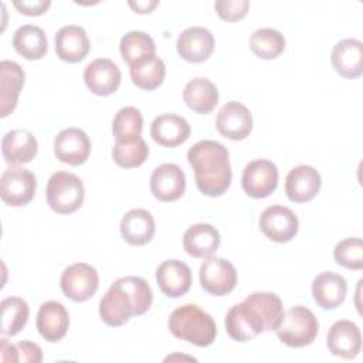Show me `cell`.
Wrapping results in <instances>:
<instances>
[{"label":"cell","mask_w":363,"mask_h":363,"mask_svg":"<svg viewBox=\"0 0 363 363\" xmlns=\"http://www.w3.org/2000/svg\"><path fill=\"white\" fill-rule=\"evenodd\" d=\"M284 318L281 298L274 292H252L225 315V330L235 342H248L275 330Z\"/></svg>","instance_id":"1"},{"label":"cell","mask_w":363,"mask_h":363,"mask_svg":"<svg viewBox=\"0 0 363 363\" xmlns=\"http://www.w3.org/2000/svg\"><path fill=\"white\" fill-rule=\"evenodd\" d=\"M167 326L170 333L199 347L210 346L216 340L217 328L214 319L201 308L186 303L176 308L169 316Z\"/></svg>","instance_id":"4"},{"label":"cell","mask_w":363,"mask_h":363,"mask_svg":"<svg viewBox=\"0 0 363 363\" xmlns=\"http://www.w3.org/2000/svg\"><path fill=\"white\" fill-rule=\"evenodd\" d=\"M119 51L123 61L130 67L147 57L156 55L153 38L145 31H129L121 38Z\"/></svg>","instance_id":"32"},{"label":"cell","mask_w":363,"mask_h":363,"mask_svg":"<svg viewBox=\"0 0 363 363\" xmlns=\"http://www.w3.org/2000/svg\"><path fill=\"white\" fill-rule=\"evenodd\" d=\"M320 174L309 164H299L285 177V193L294 203H306L320 190Z\"/></svg>","instance_id":"17"},{"label":"cell","mask_w":363,"mask_h":363,"mask_svg":"<svg viewBox=\"0 0 363 363\" xmlns=\"http://www.w3.org/2000/svg\"><path fill=\"white\" fill-rule=\"evenodd\" d=\"M143 128V118L135 106L121 108L112 122V133L115 142H129L140 138Z\"/></svg>","instance_id":"35"},{"label":"cell","mask_w":363,"mask_h":363,"mask_svg":"<svg viewBox=\"0 0 363 363\" xmlns=\"http://www.w3.org/2000/svg\"><path fill=\"white\" fill-rule=\"evenodd\" d=\"M0 360L1 362H11V363H18V356H17V347L16 345H11L7 342V339H1L0 342Z\"/></svg>","instance_id":"41"},{"label":"cell","mask_w":363,"mask_h":363,"mask_svg":"<svg viewBox=\"0 0 363 363\" xmlns=\"http://www.w3.org/2000/svg\"><path fill=\"white\" fill-rule=\"evenodd\" d=\"M187 160L194 170L197 189L210 197H218L231 184L230 155L224 145L216 140H200L187 152Z\"/></svg>","instance_id":"3"},{"label":"cell","mask_w":363,"mask_h":363,"mask_svg":"<svg viewBox=\"0 0 363 363\" xmlns=\"http://www.w3.org/2000/svg\"><path fill=\"white\" fill-rule=\"evenodd\" d=\"M136 13L145 14V13H150L157 4V0H147V1H129L128 3Z\"/></svg>","instance_id":"42"},{"label":"cell","mask_w":363,"mask_h":363,"mask_svg":"<svg viewBox=\"0 0 363 363\" xmlns=\"http://www.w3.org/2000/svg\"><path fill=\"white\" fill-rule=\"evenodd\" d=\"M38 150L35 136L27 129L9 130L1 139V153L7 164L20 166L30 163Z\"/></svg>","instance_id":"21"},{"label":"cell","mask_w":363,"mask_h":363,"mask_svg":"<svg viewBox=\"0 0 363 363\" xmlns=\"http://www.w3.org/2000/svg\"><path fill=\"white\" fill-rule=\"evenodd\" d=\"M259 228L267 238L275 242L291 241L299 228L295 213L285 206H269L259 216Z\"/></svg>","instance_id":"11"},{"label":"cell","mask_w":363,"mask_h":363,"mask_svg":"<svg viewBox=\"0 0 363 363\" xmlns=\"http://www.w3.org/2000/svg\"><path fill=\"white\" fill-rule=\"evenodd\" d=\"M186 189L184 172L174 163L157 166L150 176V191L160 201L180 199Z\"/></svg>","instance_id":"16"},{"label":"cell","mask_w":363,"mask_h":363,"mask_svg":"<svg viewBox=\"0 0 363 363\" xmlns=\"http://www.w3.org/2000/svg\"><path fill=\"white\" fill-rule=\"evenodd\" d=\"M153 302V294L146 279L122 277L105 292L99 302V316L111 328L126 323L132 316L143 315Z\"/></svg>","instance_id":"2"},{"label":"cell","mask_w":363,"mask_h":363,"mask_svg":"<svg viewBox=\"0 0 363 363\" xmlns=\"http://www.w3.org/2000/svg\"><path fill=\"white\" fill-rule=\"evenodd\" d=\"M214 9L224 21H237L245 17L250 9L248 0H217Z\"/></svg>","instance_id":"38"},{"label":"cell","mask_w":363,"mask_h":363,"mask_svg":"<svg viewBox=\"0 0 363 363\" xmlns=\"http://www.w3.org/2000/svg\"><path fill=\"white\" fill-rule=\"evenodd\" d=\"M55 52L67 62H79L89 52V40L85 30L79 26H64L61 27L55 37Z\"/></svg>","instance_id":"24"},{"label":"cell","mask_w":363,"mask_h":363,"mask_svg":"<svg viewBox=\"0 0 363 363\" xmlns=\"http://www.w3.org/2000/svg\"><path fill=\"white\" fill-rule=\"evenodd\" d=\"M328 349L332 354L342 359H354L362 349V333L359 326L347 319L335 322L326 337Z\"/></svg>","instance_id":"14"},{"label":"cell","mask_w":363,"mask_h":363,"mask_svg":"<svg viewBox=\"0 0 363 363\" xmlns=\"http://www.w3.org/2000/svg\"><path fill=\"white\" fill-rule=\"evenodd\" d=\"M149 156V146L142 138L129 142H115L112 157L123 169H133L145 163Z\"/></svg>","instance_id":"36"},{"label":"cell","mask_w":363,"mask_h":363,"mask_svg":"<svg viewBox=\"0 0 363 363\" xmlns=\"http://www.w3.org/2000/svg\"><path fill=\"white\" fill-rule=\"evenodd\" d=\"M319 330V323L313 312L305 306H292L284 313L282 322L275 329L278 339L289 347H303L311 345Z\"/></svg>","instance_id":"5"},{"label":"cell","mask_w":363,"mask_h":363,"mask_svg":"<svg viewBox=\"0 0 363 363\" xmlns=\"http://www.w3.org/2000/svg\"><path fill=\"white\" fill-rule=\"evenodd\" d=\"M155 230V218L145 208H132L121 220V235L130 245L147 244Z\"/></svg>","instance_id":"26"},{"label":"cell","mask_w":363,"mask_h":363,"mask_svg":"<svg viewBox=\"0 0 363 363\" xmlns=\"http://www.w3.org/2000/svg\"><path fill=\"white\" fill-rule=\"evenodd\" d=\"M37 189V180L33 172L21 167H13L3 172L0 179V197L11 207L28 204Z\"/></svg>","instance_id":"9"},{"label":"cell","mask_w":363,"mask_h":363,"mask_svg":"<svg viewBox=\"0 0 363 363\" xmlns=\"http://www.w3.org/2000/svg\"><path fill=\"white\" fill-rule=\"evenodd\" d=\"M17 347V356L18 363H41L43 360V352L41 347L37 343H33L30 340H23L16 343Z\"/></svg>","instance_id":"39"},{"label":"cell","mask_w":363,"mask_h":363,"mask_svg":"<svg viewBox=\"0 0 363 363\" xmlns=\"http://www.w3.org/2000/svg\"><path fill=\"white\" fill-rule=\"evenodd\" d=\"M54 153L60 162L79 166L89 157L91 140L79 128L62 129L54 138Z\"/></svg>","instance_id":"13"},{"label":"cell","mask_w":363,"mask_h":363,"mask_svg":"<svg viewBox=\"0 0 363 363\" xmlns=\"http://www.w3.org/2000/svg\"><path fill=\"white\" fill-rule=\"evenodd\" d=\"M216 128L227 139L242 140L252 130V115L241 102L230 101L220 108L216 116Z\"/></svg>","instance_id":"12"},{"label":"cell","mask_w":363,"mask_h":363,"mask_svg":"<svg viewBox=\"0 0 363 363\" xmlns=\"http://www.w3.org/2000/svg\"><path fill=\"white\" fill-rule=\"evenodd\" d=\"M179 55L189 62H203L214 51V37L204 27H189L177 38Z\"/></svg>","instance_id":"20"},{"label":"cell","mask_w":363,"mask_h":363,"mask_svg":"<svg viewBox=\"0 0 363 363\" xmlns=\"http://www.w3.org/2000/svg\"><path fill=\"white\" fill-rule=\"evenodd\" d=\"M330 61L335 71L347 79L363 74V43L357 38H345L335 44Z\"/></svg>","instance_id":"18"},{"label":"cell","mask_w":363,"mask_h":363,"mask_svg":"<svg viewBox=\"0 0 363 363\" xmlns=\"http://www.w3.org/2000/svg\"><path fill=\"white\" fill-rule=\"evenodd\" d=\"M183 99L189 109L196 113H210L218 102L217 86L207 78H193L190 79L183 91Z\"/></svg>","instance_id":"28"},{"label":"cell","mask_w":363,"mask_h":363,"mask_svg":"<svg viewBox=\"0 0 363 363\" xmlns=\"http://www.w3.org/2000/svg\"><path fill=\"white\" fill-rule=\"evenodd\" d=\"M61 289L74 302H85L92 298L99 285V277L94 267L75 262L67 267L61 275Z\"/></svg>","instance_id":"7"},{"label":"cell","mask_w":363,"mask_h":363,"mask_svg":"<svg viewBox=\"0 0 363 363\" xmlns=\"http://www.w3.org/2000/svg\"><path fill=\"white\" fill-rule=\"evenodd\" d=\"M47 203L58 214L77 211L85 197L82 180L69 172H55L47 184Z\"/></svg>","instance_id":"6"},{"label":"cell","mask_w":363,"mask_h":363,"mask_svg":"<svg viewBox=\"0 0 363 363\" xmlns=\"http://www.w3.org/2000/svg\"><path fill=\"white\" fill-rule=\"evenodd\" d=\"M1 309V326L0 332L3 336H14L23 330L28 320V305L18 296L4 298L0 303Z\"/></svg>","instance_id":"33"},{"label":"cell","mask_w":363,"mask_h":363,"mask_svg":"<svg viewBox=\"0 0 363 363\" xmlns=\"http://www.w3.org/2000/svg\"><path fill=\"white\" fill-rule=\"evenodd\" d=\"M37 330L48 342L61 340L69 326V315L65 306L57 301L44 302L37 313Z\"/></svg>","instance_id":"23"},{"label":"cell","mask_w":363,"mask_h":363,"mask_svg":"<svg viewBox=\"0 0 363 363\" xmlns=\"http://www.w3.org/2000/svg\"><path fill=\"white\" fill-rule=\"evenodd\" d=\"M220 233L211 224L199 223L189 227L183 235L186 252L194 258H208L220 247Z\"/></svg>","instance_id":"27"},{"label":"cell","mask_w":363,"mask_h":363,"mask_svg":"<svg viewBox=\"0 0 363 363\" xmlns=\"http://www.w3.org/2000/svg\"><path fill=\"white\" fill-rule=\"evenodd\" d=\"M129 72L132 82L136 86L152 91L162 85L166 75V67L162 58H159L157 55H152L130 65Z\"/></svg>","instance_id":"31"},{"label":"cell","mask_w":363,"mask_h":363,"mask_svg":"<svg viewBox=\"0 0 363 363\" xmlns=\"http://www.w3.org/2000/svg\"><path fill=\"white\" fill-rule=\"evenodd\" d=\"M156 281L166 296L179 298L191 286V269L183 261L166 259L156 269Z\"/></svg>","instance_id":"19"},{"label":"cell","mask_w":363,"mask_h":363,"mask_svg":"<svg viewBox=\"0 0 363 363\" xmlns=\"http://www.w3.org/2000/svg\"><path fill=\"white\" fill-rule=\"evenodd\" d=\"M250 50L262 60H274L285 50V38L275 28H258L250 37Z\"/></svg>","instance_id":"34"},{"label":"cell","mask_w":363,"mask_h":363,"mask_svg":"<svg viewBox=\"0 0 363 363\" xmlns=\"http://www.w3.org/2000/svg\"><path fill=\"white\" fill-rule=\"evenodd\" d=\"M86 88L99 96H106L118 91L121 85V69L108 58H96L84 71Z\"/></svg>","instance_id":"15"},{"label":"cell","mask_w":363,"mask_h":363,"mask_svg":"<svg viewBox=\"0 0 363 363\" xmlns=\"http://www.w3.org/2000/svg\"><path fill=\"white\" fill-rule=\"evenodd\" d=\"M347 294L346 279L332 271H323L312 282V295L322 309H335L343 303Z\"/></svg>","instance_id":"25"},{"label":"cell","mask_w":363,"mask_h":363,"mask_svg":"<svg viewBox=\"0 0 363 363\" xmlns=\"http://www.w3.org/2000/svg\"><path fill=\"white\" fill-rule=\"evenodd\" d=\"M13 47L26 60H41L47 54L48 41L43 28L24 24L14 31Z\"/></svg>","instance_id":"30"},{"label":"cell","mask_w":363,"mask_h":363,"mask_svg":"<svg viewBox=\"0 0 363 363\" xmlns=\"http://www.w3.org/2000/svg\"><path fill=\"white\" fill-rule=\"evenodd\" d=\"M242 190L252 199H265L278 186V167L267 159L250 162L242 172Z\"/></svg>","instance_id":"10"},{"label":"cell","mask_w":363,"mask_h":363,"mask_svg":"<svg viewBox=\"0 0 363 363\" xmlns=\"http://www.w3.org/2000/svg\"><path fill=\"white\" fill-rule=\"evenodd\" d=\"M333 258L336 264L347 269L363 268V242L359 237L345 238L336 244L333 250Z\"/></svg>","instance_id":"37"},{"label":"cell","mask_w":363,"mask_h":363,"mask_svg":"<svg viewBox=\"0 0 363 363\" xmlns=\"http://www.w3.org/2000/svg\"><path fill=\"white\" fill-rule=\"evenodd\" d=\"M0 81H1V118H6L11 113L17 105V99L20 91L24 84V71L23 68L14 62L4 60L0 62Z\"/></svg>","instance_id":"29"},{"label":"cell","mask_w":363,"mask_h":363,"mask_svg":"<svg viewBox=\"0 0 363 363\" xmlns=\"http://www.w3.org/2000/svg\"><path fill=\"white\" fill-rule=\"evenodd\" d=\"M199 277L201 288L214 296L227 295L237 285L235 267L225 258L220 257H208L203 261Z\"/></svg>","instance_id":"8"},{"label":"cell","mask_w":363,"mask_h":363,"mask_svg":"<svg viewBox=\"0 0 363 363\" xmlns=\"http://www.w3.org/2000/svg\"><path fill=\"white\" fill-rule=\"evenodd\" d=\"M189 122L174 113H163L153 119L150 125L152 139L163 147H177L190 136Z\"/></svg>","instance_id":"22"},{"label":"cell","mask_w":363,"mask_h":363,"mask_svg":"<svg viewBox=\"0 0 363 363\" xmlns=\"http://www.w3.org/2000/svg\"><path fill=\"white\" fill-rule=\"evenodd\" d=\"M14 7L26 16H40L44 14L48 7L51 6L50 0H23V1H14Z\"/></svg>","instance_id":"40"}]
</instances>
